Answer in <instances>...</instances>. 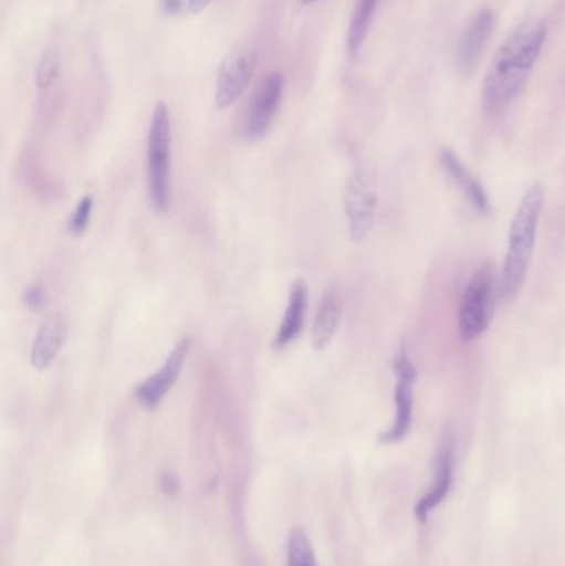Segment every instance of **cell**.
<instances>
[{
	"label": "cell",
	"mask_w": 565,
	"mask_h": 566,
	"mask_svg": "<svg viewBox=\"0 0 565 566\" xmlns=\"http://www.w3.org/2000/svg\"><path fill=\"white\" fill-rule=\"evenodd\" d=\"M547 39L543 19H527L501 45L491 62L483 85L488 112L500 113L523 92Z\"/></svg>",
	"instance_id": "cell-1"
},
{
	"label": "cell",
	"mask_w": 565,
	"mask_h": 566,
	"mask_svg": "<svg viewBox=\"0 0 565 566\" xmlns=\"http://www.w3.org/2000/svg\"><path fill=\"white\" fill-rule=\"evenodd\" d=\"M544 205L543 185H533L527 189L514 216L510 229V244L500 279V298L513 302L520 295L533 261L536 248L537 228Z\"/></svg>",
	"instance_id": "cell-2"
},
{
	"label": "cell",
	"mask_w": 565,
	"mask_h": 566,
	"mask_svg": "<svg viewBox=\"0 0 565 566\" xmlns=\"http://www.w3.org/2000/svg\"><path fill=\"white\" fill-rule=\"evenodd\" d=\"M146 151L149 201L158 214H166L171 208V119L165 102L153 109Z\"/></svg>",
	"instance_id": "cell-3"
},
{
	"label": "cell",
	"mask_w": 565,
	"mask_h": 566,
	"mask_svg": "<svg viewBox=\"0 0 565 566\" xmlns=\"http://www.w3.org/2000/svg\"><path fill=\"white\" fill-rule=\"evenodd\" d=\"M498 296H500V281L494 274L493 265H483L474 272L461 296L458 326L464 342L480 338L490 328Z\"/></svg>",
	"instance_id": "cell-4"
},
{
	"label": "cell",
	"mask_w": 565,
	"mask_h": 566,
	"mask_svg": "<svg viewBox=\"0 0 565 566\" xmlns=\"http://www.w3.org/2000/svg\"><path fill=\"white\" fill-rule=\"evenodd\" d=\"M377 182L367 169L358 168L348 176L344 188V211L348 234L355 244L370 235L377 212Z\"/></svg>",
	"instance_id": "cell-5"
},
{
	"label": "cell",
	"mask_w": 565,
	"mask_h": 566,
	"mask_svg": "<svg viewBox=\"0 0 565 566\" xmlns=\"http://www.w3.org/2000/svg\"><path fill=\"white\" fill-rule=\"evenodd\" d=\"M394 369L397 375L395 419L390 429L380 436L381 444H397V442L404 441L414 424L415 382H417L418 373L405 346L395 358Z\"/></svg>",
	"instance_id": "cell-6"
},
{
	"label": "cell",
	"mask_w": 565,
	"mask_h": 566,
	"mask_svg": "<svg viewBox=\"0 0 565 566\" xmlns=\"http://www.w3.org/2000/svg\"><path fill=\"white\" fill-rule=\"evenodd\" d=\"M258 66V53L251 46H238L229 52L219 66L215 102L219 109L234 105L248 86Z\"/></svg>",
	"instance_id": "cell-7"
},
{
	"label": "cell",
	"mask_w": 565,
	"mask_h": 566,
	"mask_svg": "<svg viewBox=\"0 0 565 566\" xmlns=\"http://www.w3.org/2000/svg\"><path fill=\"white\" fill-rule=\"evenodd\" d=\"M282 96H284V75L279 72L271 73L262 82L261 88L255 93L245 113L244 125H242V138L245 142H259L268 135L281 108Z\"/></svg>",
	"instance_id": "cell-8"
},
{
	"label": "cell",
	"mask_w": 565,
	"mask_h": 566,
	"mask_svg": "<svg viewBox=\"0 0 565 566\" xmlns=\"http://www.w3.org/2000/svg\"><path fill=\"white\" fill-rule=\"evenodd\" d=\"M189 349H191V339H179L175 348L169 352L168 358L165 359L161 368L136 386L135 398L143 408L155 409L156 406L161 405L163 399L175 388L182 369H185Z\"/></svg>",
	"instance_id": "cell-9"
},
{
	"label": "cell",
	"mask_w": 565,
	"mask_h": 566,
	"mask_svg": "<svg viewBox=\"0 0 565 566\" xmlns=\"http://www.w3.org/2000/svg\"><path fill=\"white\" fill-rule=\"evenodd\" d=\"M496 17L491 9H481L461 33L457 46V65L461 72H471L480 62L493 35Z\"/></svg>",
	"instance_id": "cell-10"
},
{
	"label": "cell",
	"mask_w": 565,
	"mask_h": 566,
	"mask_svg": "<svg viewBox=\"0 0 565 566\" xmlns=\"http://www.w3.org/2000/svg\"><path fill=\"white\" fill-rule=\"evenodd\" d=\"M66 335H69V325L60 313H50L49 316H45L36 329L32 349H30L32 368L36 371L50 368L62 352Z\"/></svg>",
	"instance_id": "cell-11"
},
{
	"label": "cell",
	"mask_w": 565,
	"mask_h": 566,
	"mask_svg": "<svg viewBox=\"0 0 565 566\" xmlns=\"http://www.w3.org/2000/svg\"><path fill=\"white\" fill-rule=\"evenodd\" d=\"M454 444L453 439L447 438L441 442L437 454V469H435V482L430 491L415 507V517L418 522H427L428 515L447 499L453 484Z\"/></svg>",
	"instance_id": "cell-12"
},
{
	"label": "cell",
	"mask_w": 565,
	"mask_h": 566,
	"mask_svg": "<svg viewBox=\"0 0 565 566\" xmlns=\"http://www.w3.org/2000/svg\"><path fill=\"white\" fill-rule=\"evenodd\" d=\"M441 168L444 169L451 181L463 192L464 198L477 209L480 214L488 216L491 212V202L486 189L483 188L477 176L463 165L460 156L451 148L440 149Z\"/></svg>",
	"instance_id": "cell-13"
},
{
	"label": "cell",
	"mask_w": 565,
	"mask_h": 566,
	"mask_svg": "<svg viewBox=\"0 0 565 566\" xmlns=\"http://www.w3.org/2000/svg\"><path fill=\"white\" fill-rule=\"evenodd\" d=\"M344 302L341 292L335 286H328L322 293L321 303L315 313L314 326H312V348L321 353L331 346L341 328Z\"/></svg>",
	"instance_id": "cell-14"
},
{
	"label": "cell",
	"mask_w": 565,
	"mask_h": 566,
	"mask_svg": "<svg viewBox=\"0 0 565 566\" xmlns=\"http://www.w3.org/2000/svg\"><path fill=\"white\" fill-rule=\"evenodd\" d=\"M308 289L304 281L292 283L289 292L287 306H285L284 316H282L281 326L272 339V348L284 349L297 339L304 328L305 313H307Z\"/></svg>",
	"instance_id": "cell-15"
},
{
	"label": "cell",
	"mask_w": 565,
	"mask_h": 566,
	"mask_svg": "<svg viewBox=\"0 0 565 566\" xmlns=\"http://www.w3.org/2000/svg\"><path fill=\"white\" fill-rule=\"evenodd\" d=\"M378 2L380 0H357L355 3L347 33V46L350 55H357L364 46L368 32H370L372 22H374L375 12H377Z\"/></svg>",
	"instance_id": "cell-16"
},
{
	"label": "cell",
	"mask_w": 565,
	"mask_h": 566,
	"mask_svg": "<svg viewBox=\"0 0 565 566\" xmlns=\"http://www.w3.org/2000/svg\"><path fill=\"white\" fill-rule=\"evenodd\" d=\"M289 566H317L311 541L302 528H294L289 537Z\"/></svg>",
	"instance_id": "cell-17"
},
{
	"label": "cell",
	"mask_w": 565,
	"mask_h": 566,
	"mask_svg": "<svg viewBox=\"0 0 565 566\" xmlns=\"http://www.w3.org/2000/svg\"><path fill=\"white\" fill-rule=\"evenodd\" d=\"M62 69V59L59 50H46L40 59L35 70V85L39 90H46L53 85Z\"/></svg>",
	"instance_id": "cell-18"
},
{
	"label": "cell",
	"mask_w": 565,
	"mask_h": 566,
	"mask_svg": "<svg viewBox=\"0 0 565 566\" xmlns=\"http://www.w3.org/2000/svg\"><path fill=\"white\" fill-rule=\"evenodd\" d=\"M92 196H85V198L80 199L75 211H73L72 218H70L69 229L72 231V234L80 235L86 231V228H88L90 224V218H92Z\"/></svg>",
	"instance_id": "cell-19"
},
{
	"label": "cell",
	"mask_w": 565,
	"mask_h": 566,
	"mask_svg": "<svg viewBox=\"0 0 565 566\" xmlns=\"http://www.w3.org/2000/svg\"><path fill=\"white\" fill-rule=\"evenodd\" d=\"M22 298L27 308L32 310V312H39V310L46 305L45 289L40 283H32V285L23 290Z\"/></svg>",
	"instance_id": "cell-20"
},
{
	"label": "cell",
	"mask_w": 565,
	"mask_h": 566,
	"mask_svg": "<svg viewBox=\"0 0 565 566\" xmlns=\"http://www.w3.org/2000/svg\"><path fill=\"white\" fill-rule=\"evenodd\" d=\"M211 2L212 0H186V9L189 13H201Z\"/></svg>",
	"instance_id": "cell-21"
},
{
	"label": "cell",
	"mask_w": 565,
	"mask_h": 566,
	"mask_svg": "<svg viewBox=\"0 0 565 566\" xmlns=\"http://www.w3.org/2000/svg\"><path fill=\"white\" fill-rule=\"evenodd\" d=\"M182 0H163V9L168 13H176L181 9Z\"/></svg>",
	"instance_id": "cell-22"
},
{
	"label": "cell",
	"mask_w": 565,
	"mask_h": 566,
	"mask_svg": "<svg viewBox=\"0 0 565 566\" xmlns=\"http://www.w3.org/2000/svg\"><path fill=\"white\" fill-rule=\"evenodd\" d=\"M315 0H301V6H311V3H314Z\"/></svg>",
	"instance_id": "cell-23"
}]
</instances>
